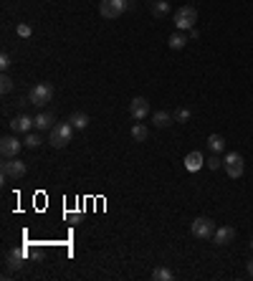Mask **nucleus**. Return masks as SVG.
Listing matches in <instances>:
<instances>
[{
    "instance_id": "nucleus-25",
    "label": "nucleus",
    "mask_w": 253,
    "mask_h": 281,
    "mask_svg": "<svg viewBox=\"0 0 253 281\" xmlns=\"http://www.w3.org/2000/svg\"><path fill=\"white\" fill-rule=\"evenodd\" d=\"M205 165H208L210 170H218V167H220L223 162H220V157H218V155L213 152V157H208V160H205Z\"/></svg>"
},
{
    "instance_id": "nucleus-19",
    "label": "nucleus",
    "mask_w": 253,
    "mask_h": 281,
    "mask_svg": "<svg viewBox=\"0 0 253 281\" xmlns=\"http://www.w3.org/2000/svg\"><path fill=\"white\" fill-rule=\"evenodd\" d=\"M152 13H155L157 18H165V15L170 13V3H167V0H155V3H152Z\"/></svg>"
},
{
    "instance_id": "nucleus-20",
    "label": "nucleus",
    "mask_w": 253,
    "mask_h": 281,
    "mask_svg": "<svg viewBox=\"0 0 253 281\" xmlns=\"http://www.w3.org/2000/svg\"><path fill=\"white\" fill-rule=\"evenodd\" d=\"M152 279L155 281H172L175 279V274H172L170 269H165V266H157V269L152 271Z\"/></svg>"
},
{
    "instance_id": "nucleus-6",
    "label": "nucleus",
    "mask_w": 253,
    "mask_h": 281,
    "mask_svg": "<svg viewBox=\"0 0 253 281\" xmlns=\"http://www.w3.org/2000/svg\"><path fill=\"white\" fill-rule=\"evenodd\" d=\"M28 172V167H26V162H20L18 157H5V162H3V180H20L23 175Z\"/></svg>"
},
{
    "instance_id": "nucleus-21",
    "label": "nucleus",
    "mask_w": 253,
    "mask_h": 281,
    "mask_svg": "<svg viewBox=\"0 0 253 281\" xmlns=\"http://www.w3.org/2000/svg\"><path fill=\"white\" fill-rule=\"evenodd\" d=\"M147 135H149V130H147L142 122H137V124L132 127V137H134V142H144L147 140Z\"/></svg>"
},
{
    "instance_id": "nucleus-14",
    "label": "nucleus",
    "mask_w": 253,
    "mask_h": 281,
    "mask_svg": "<svg viewBox=\"0 0 253 281\" xmlns=\"http://www.w3.org/2000/svg\"><path fill=\"white\" fill-rule=\"evenodd\" d=\"M23 259H26V251H23V248L10 251V253H8V269H10V271H18V269L23 266Z\"/></svg>"
},
{
    "instance_id": "nucleus-15",
    "label": "nucleus",
    "mask_w": 253,
    "mask_h": 281,
    "mask_svg": "<svg viewBox=\"0 0 253 281\" xmlns=\"http://www.w3.org/2000/svg\"><path fill=\"white\" fill-rule=\"evenodd\" d=\"M172 114L170 112H165V109H160V112H155L152 114V122H155V127H160V130H165V127H170L172 124Z\"/></svg>"
},
{
    "instance_id": "nucleus-5",
    "label": "nucleus",
    "mask_w": 253,
    "mask_h": 281,
    "mask_svg": "<svg viewBox=\"0 0 253 281\" xmlns=\"http://www.w3.org/2000/svg\"><path fill=\"white\" fill-rule=\"evenodd\" d=\"M28 99H31L33 107H46V104L54 99V86H51V84H36V86L31 89Z\"/></svg>"
},
{
    "instance_id": "nucleus-8",
    "label": "nucleus",
    "mask_w": 253,
    "mask_h": 281,
    "mask_svg": "<svg viewBox=\"0 0 253 281\" xmlns=\"http://www.w3.org/2000/svg\"><path fill=\"white\" fill-rule=\"evenodd\" d=\"M129 114H132L134 122H142V119L149 114V101H147L144 96H134V99L129 101Z\"/></svg>"
},
{
    "instance_id": "nucleus-13",
    "label": "nucleus",
    "mask_w": 253,
    "mask_h": 281,
    "mask_svg": "<svg viewBox=\"0 0 253 281\" xmlns=\"http://www.w3.org/2000/svg\"><path fill=\"white\" fill-rule=\"evenodd\" d=\"M203 165H205V157H203L197 149H192L188 157H185V170H188V172H197Z\"/></svg>"
},
{
    "instance_id": "nucleus-4",
    "label": "nucleus",
    "mask_w": 253,
    "mask_h": 281,
    "mask_svg": "<svg viewBox=\"0 0 253 281\" xmlns=\"http://www.w3.org/2000/svg\"><path fill=\"white\" fill-rule=\"evenodd\" d=\"M71 140H73V124H71V122H59V124L51 130V144H54L56 149L66 147Z\"/></svg>"
},
{
    "instance_id": "nucleus-16",
    "label": "nucleus",
    "mask_w": 253,
    "mask_h": 281,
    "mask_svg": "<svg viewBox=\"0 0 253 281\" xmlns=\"http://www.w3.org/2000/svg\"><path fill=\"white\" fill-rule=\"evenodd\" d=\"M68 122L73 124V130H86V127H89V114L76 112V114H71V119H68Z\"/></svg>"
},
{
    "instance_id": "nucleus-22",
    "label": "nucleus",
    "mask_w": 253,
    "mask_h": 281,
    "mask_svg": "<svg viewBox=\"0 0 253 281\" xmlns=\"http://www.w3.org/2000/svg\"><path fill=\"white\" fill-rule=\"evenodd\" d=\"M41 137H38V135H33V132H26V140H23V144H26V147H28V149H38V147H41Z\"/></svg>"
},
{
    "instance_id": "nucleus-1",
    "label": "nucleus",
    "mask_w": 253,
    "mask_h": 281,
    "mask_svg": "<svg viewBox=\"0 0 253 281\" xmlns=\"http://www.w3.org/2000/svg\"><path fill=\"white\" fill-rule=\"evenodd\" d=\"M197 25V10L192 5H183L175 13V28L178 31H192Z\"/></svg>"
},
{
    "instance_id": "nucleus-27",
    "label": "nucleus",
    "mask_w": 253,
    "mask_h": 281,
    "mask_svg": "<svg viewBox=\"0 0 253 281\" xmlns=\"http://www.w3.org/2000/svg\"><path fill=\"white\" fill-rule=\"evenodd\" d=\"M15 31H18V36H20V38H28V36H31V25H28V23H18V28H15Z\"/></svg>"
},
{
    "instance_id": "nucleus-2",
    "label": "nucleus",
    "mask_w": 253,
    "mask_h": 281,
    "mask_svg": "<svg viewBox=\"0 0 253 281\" xmlns=\"http://www.w3.org/2000/svg\"><path fill=\"white\" fill-rule=\"evenodd\" d=\"M127 8H129V0H99V15L107 20L119 18Z\"/></svg>"
},
{
    "instance_id": "nucleus-3",
    "label": "nucleus",
    "mask_w": 253,
    "mask_h": 281,
    "mask_svg": "<svg viewBox=\"0 0 253 281\" xmlns=\"http://www.w3.org/2000/svg\"><path fill=\"white\" fill-rule=\"evenodd\" d=\"M223 167H225V172H228L231 180H238V177H243V172H246V160H243V155L231 152V155H225Z\"/></svg>"
},
{
    "instance_id": "nucleus-11",
    "label": "nucleus",
    "mask_w": 253,
    "mask_h": 281,
    "mask_svg": "<svg viewBox=\"0 0 253 281\" xmlns=\"http://www.w3.org/2000/svg\"><path fill=\"white\" fill-rule=\"evenodd\" d=\"M36 127V119L33 117H28V114H18V117H13L10 119V130L18 135V132H31Z\"/></svg>"
},
{
    "instance_id": "nucleus-28",
    "label": "nucleus",
    "mask_w": 253,
    "mask_h": 281,
    "mask_svg": "<svg viewBox=\"0 0 253 281\" xmlns=\"http://www.w3.org/2000/svg\"><path fill=\"white\" fill-rule=\"evenodd\" d=\"M246 271H248V276H253V261H248V266H246Z\"/></svg>"
},
{
    "instance_id": "nucleus-12",
    "label": "nucleus",
    "mask_w": 253,
    "mask_h": 281,
    "mask_svg": "<svg viewBox=\"0 0 253 281\" xmlns=\"http://www.w3.org/2000/svg\"><path fill=\"white\" fill-rule=\"evenodd\" d=\"M33 119H36V130H54L56 127V114L54 112H41Z\"/></svg>"
},
{
    "instance_id": "nucleus-10",
    "label": "nucleus",
    "mask_w": 253,
    "mask_h": 281,
    "mask_svg": "<svg viewBox=\"0 0 253 281\" xmlns=\"http://www.w3.org/2000/svg\"><path fill=\"white\" fill-rule=\"evenodd\" d=\"M233 238H236V228L233 225H220L213 233V243L215 246H228V243H233Z\"/></svg>"
},
{
    "instance_id": "nucleus-18",
    "label": "nucleus",
    "mask_w": 253,
    "mask_h": 281,
    "mask_svg": "<svg viewBox=\"0 0 253 281\" xmlns=\"http://www.w3.org/2000/svg\"><path fill=\"white\" fill-rule=\"evenodd\" d=\"M208 147H210L215 155H220V152L225 149V140H223L220 135H210V137H208Z\"/></svg>"
},
{
    "instance_id": "nucleus-9",
    "label": "nucleus",
    "mask_w": 253,
    "mask_h": 281,
    "mask_svg": "<svg viewBox=\"0 0 253 281\" xmlns=\"http://www.w3.org/2000/svg\"><path fill=\"white\" fill-rule=\"evenodd\" d=\"M26 144L18 140V137H13V135H5L3 140H0V152H3V157H18V152L23 149Z\"/></svg>"
},
{
    "instance_id": "nucleus-24",
    "label": "nucleus",
    "mask_w": 253,
    "mask_h": 281,
    "mask_svg": "<svg viewBox=\"0 0 253 281\" xmlns=\"http://www.w3.org/2000/svg\"><path fill=\"white\" fill-rule=\"evenodd\" d=\"M172 117H175V122H178V124H185V122H190V109H183V107H180Z\"/></svg>"
},
{
    "instance_id": "nucleus-17",
    "label": "nucleus",
    "mask_w": 253,
    "mask_h": 281,
    "mask_svg": "<svg viewBox=\"0 0 253 281\" xmlns=\"http://www.w3.org/2000/svg\"><path fill=\"white\" fill-rule=\"evenodd\" d=\"M188 41H190L188 36H183V33H172L167 43H170V48H175V51H180V48H185V46H188Z\"/></svg>"
},
{
    "instance_id": "nucleus-26",
    "label": "nucleus",
    "mask_w": 253,
    "mask_h": 281,
    "mask_svg": "<svg viewBox=\"0 0 253 281\" xmlns=\"http://www.w3.org/2000/svg\"><path fill=\"white\" fill-rule=\"evenodd\" d=\"M10 64H13L10 54H5V51H3V54H0V69H3V71H8V69H10Z\"/></svg>"
},
{
    "instance_id": "nucleus-7",
    "label": "nucleus",
    "mask_w": 253,
    "mask_h": 281,
    "mask_svg": "<svg viewBox=\"0 0 253 281\" xmlns=\"http://www.w3.org/2000/svg\"><path fill=\"white\" fill-rule=\"evenodd\" d=\"M190 231H192V236L195 238H213V233H215V223L210 220V218H205V215H200V218H195L192 220V225H190Z\"/></svg>"
},
{
    "instance_id": "nucleus-29",
    "label": "nucleus",
    "mask_w": 253,
    "mask_h": 281,
    "mask_svg": "<svg viewBox=\"0 0 253 281\" xmlns=\"http://www.w3.org/2000/svg\"><path fill=\"white\" fill-rule=\"evenodd\" d=\"M251 248H253V241H251Z\"/></svg>"
},
{
    "instance_id": "nucleus-23",
    "label": "nucleus",
    "mask_w": 253,
    "mask_h": 281,
    "mask_svg": "<svg viewBox=\"0 0 253 281\" xmlns=\"http://www.w3.org/2000/svg\"><path fill=\"white\" fill-rule=\"evenodd\" d=\"M0 91H3V94H10V91H13V79H10L8 73L0 76Z\"/></svg>"
}]
</instances>
